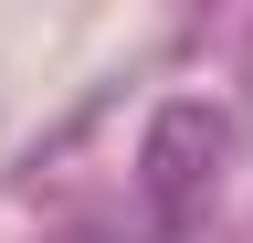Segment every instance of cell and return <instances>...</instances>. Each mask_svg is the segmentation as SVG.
Returning <instances> with one entry per match:
<instances>
[{"instance_id": "1", "label": "cell", "mask_w": 253, "mask_h": 243, "mask_svg": "<svg viewBox=\"0 0 253 243\" xmlns=\"http://www.w3.org/2000/svg\"><path fill=\"white\" fill-rule=\"evenodd\" d=\"M221 148H232V127H221V106L201 96H179V106H158V127H148V211L158 222H190L211 191V169H221Z\"/></svg>"}]
</instances>
